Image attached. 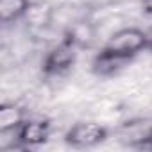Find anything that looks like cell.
Returning a JSON list of instances; mask_svg holds the SVG:
<instances>
[{
    "instance_id": "cell-1",
    "label": "cell",
    "mask_w": 152,
    "mask_h": 152,
    "mask_svg": "<svg viewBox=\"0 0 152 152\" xmlns=\"http://www.w3.org/2000/svg\"><path fill=\"white\" fill-rule=\"evenodd\" d=\"M147 43H148L147 31L140 27H124L107 38L99 54L125 64L140 52L147 50Z\"/></svg>"
},
{
    "instance_id": "cell-2",
    "label": "cell",
    "mask_w": 152,
    "mask_h": 152,
    "mask_svg": "<svg viewBox=\"0 0 152 152\" xmlns=\"http://www.w3.org/2000/svg\"><path fill=\"white\" fill-rule=\"evenodd\" d=\"M106 140L107 127L93 120H81L64 132V143L72 148H93Z\"/></svg>"
},
{
    "instance_id": "cell-3",
    "label": "cell",
    "mask_w": 152,
    "mask_h": 152,
    "mask_svg": "<svg viewBox=\"0 0 152 152\" xmlns=\"http://www.w3.org/2000/svg\"><path fill=\"white\" fill-rule=\"evenodd\" d=\"M52 125L47 118H25L15 131V141L18 147H38L50 136Z\"/></svg>"
},
{
    "instance_id": "cell-4",
    "label": "cell",
    "mask_w": 152,
    "mask_h": 152,
    "mask_svg": "<svg viewBox=\"0 0 152 152\" xmlns=\"http://www.w3.org/2000/svg\"><path fill=\"white\" fill-rule=\"evenodd\" d=\"M75 50H77V47L64 38L56 48H52L47 54L45 63H43L45 73L47 75H61L66 70H70V66L75 63Z\"/></svg>"
},
{
    "instance_id": "cell-5",
    "label": "cell",
    "mask_w": 152,
    "mask_h": 152,
    "mask_svg": "<svg viewBox=\"0 0 152 152\" xmlns=\"http://www.w3.org/2000/svg\"><path fill=\"white\" fill-rule=\"evenodd\" d=\"M25 118L27 116H25L23 109L20 106H16L15 102L2 104V107H0V134L15 132Z\"/></svg>"
},
{
    "instance_id": "cell-6",
    "label": "cell",
    "mask_w": 152,
    "mask_h": 152,
    "mask_svg": "<svg viewBox=\"0 0 152 152\" xmlns=\"http://www.w3.org/2000/svg\"><path fill=\"white\" fill-rule=\"evenodd\" d=\"M31 6H32L31 0H0V20L6 25L18 22L25 18Z\"/></svg>"
},
{
    "instance_id": "cell-7",
    "label": "cell",
    "mask_w": 152,
    "mask_h": 152,
    "mask_svg": "<svg viewBox=\"0 0 152 152\" xmlns=\"http://www.w3.org/2000/svg\"><path fill=\"white\" fill-rule=\"evenodd\" d=\"M93 38H95V31H93L90 22H77V23H73L66 32V39L70 43H73L77 48L90 45L93 41Z\"/></svg>"
},
{
    "instance_id": "cell-8",
    "label": "cell",
    "mask_w": 152,
    "mask_h": 152,
    "mask_svg": "<svg viewBox=\"0 0 152 152\" xmlns=\"http://www.w3.org/2000/svg\"><path fill=\"white\" fill-rule=\"evenodd\" d=\"M147 38H148V43H147V50H152V29L147 31Z\"/></svg>"
}]
</instances>
